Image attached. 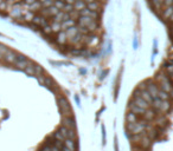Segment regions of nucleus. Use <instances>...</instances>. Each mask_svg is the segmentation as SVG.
Returning <instances> with one entry per match:
<instances>
[{
	"label": "nucleus",
	"mask_w": 173,
	"mask_h": 151,
	"mask_svg": "<svg viewBox=\"0 0 173 151\" xmlns=\"http://www.w3.org/2000/svg\"><path fill=\"white\" fill-rule=\"evenodd\" d=\"M146 116H147V118H148V119L153 118V112H152V111H148V112H146Z\"/></svg>",
	"instance_id": "nucleus-38"
},
{
	"label": "nucleus",
	"mask_w": 173,
	"mask_h": 151,
	"mask_svg": "<svg viewBox=\"0 0 173 151\" xmlns=\"http://www.w3.org/2000/svg\"><path fill=\"white\" fill-rule=\"evenodd\" d=\"M65 1H66V4H71V5H74L75 0H65Z\"/></svg>",
	"instance_id": "nucleus-40"
},
{
	"label": "nucleus",
	"mask_w": 173,
	"mask_h": 151,
	"mask_svg": "<svg viewBox=\"0 0 173 151\" xmlns=\"http://www.w3.org/2000/svg\"><path fill=\"white\" fill-rule=\"evenodd\" d=\"M134 94H137V96H140V97H141L142 99H145L148 104H152V103H153V97L151 96V93H149L147 90H145V89L136 91Z\"/></svg>",
	"instance_id": "nucleus-6"
},
{
	"label": "nucleus",
	"mask_w": 173,
	"mask_h": 151,
	"mask_svg": "<svg viewBox=\"0 0 173 151\" xmlns=\"http://www.w3.org/2000/svg\"><path fill=\"white\" fill-rule=\"evenodd\" d=\"M158 97H159L160 99H163V100H167V99H168V93L165 92L164 90H159V92H158Z\"/></svg>",
	"instance_id": "nucleus-22"
},
{
	"label": "nucleus",
	"mask_w": 173,
	"mask_h": 151,
	"mask_svg": "<svg viewBox=\"0 0 173 151\" xmlns=\"http://www.w3.org/2000/svg\"><path fill=\"white\" fill-rule=\"evenodd\" d=\"M172 14H173V8H172V6L166 7V10H165V12H164V18H171Z\"/></svg>",
	"instance_id": "nucleus-24"
},
{
	"label": "nucleus",
	"mask_w": 173,
	"mask_h": 151,
	"mask_svg": "<svg viewBox=\"0 0 173 151\" xmlns=\"http://www.w3.org/2000/svg\"><path fill=\"white\" fill-rule=\"evenodd\" d=\"M66 42H68V37H66L65 32L64 31H62V32L59 31L58 32V35H57V43L61 44V45H64Z\"/></svg>",
	"instance_id": "nucleus-15"
},
{
	"label": "nucleus",
	"mask_w": 173,
	"mask_h": 151,
	"mask_svg": "<svg viewBox=\"0 0 173 151\" xmlns=\"http://www.w3.org/2000/svg\"><path fill=\"white\" fill-rule=\"evenodd\" d=\"M34 1H36V0H25V4L26 5H32Z\"/></svg>",
	"instance_id": "nucleus-39"
},
{
	"label": "nucleus",
	"mask_w": 173,
	"mask_h": 151,
	"mask_svg": "<svg viewBox=\"0 0 173 151\" xmlns=\"http://www.w3.org/2000/svg\"><path fill=\"white\" fill-rule=\"evenodd\" d=\"M31 62L29 59H26L25 55H22V54H17V59L14 62V64L17 65V67L20 69V70H25V67L30 64Z\"/></svg>",
	"instance_id": "nucleus-4"
},
{
	"label": "nucleus",
	"mask_w": 173,
	"mask_h": 151,
	"mask_svg": "<svg viewBox=\"0 0 173 151\" xmlns=\"http://www.w3.org/2000/svg\"><path fill=\"white\" fill-rule=\"evenodd\" d=\"M78 14H80L81 17H90V18H93V19L98 18V12H97V11H91V10H89V8H86V7H84V8L81 10V11H78Z\"/></svg>",
	"instance_id": "nucleus-7"
},
{
	"label": "nucleus",
	"mask_w": 173,
	"mask_h": 151,
	"mask_svg": "<svg viewBox=\"0 0 173 151\" xmlns=\"http://www.w3.org/2000/svg\"><path fill=\"white\" fill-rule=\"evenodd\" d=\"M168 109H170V103L167 100H163L159 110H161V111H168Z\"/></svg>",
	"instance_id": "nucleus-25"
},
{
	"label": "nucleus",
	"mask_w": 173,
	"mask_h": 151,
	"mask_svg": "<svg viewBox=\"0 0 173 151\" xmlns=\"http://www.w3.org/2000/svg\"><path fill=\"white\" fill-rule=\"evenodd\" d=\"M165 0H153V4L157 6V7H161V5L164 4Z\"/></svg>",
	"instance_id": "nucleus-34"
},
{
	"label": "nucleus",
	"mask_w": 173,
	"mask_h": 151,
	"mask_svg": "<svg viewBox=\"0 0 173 151\" xmlns=\"http://www.w3.org/2000/svg\"><path fill=\"white\" fill-rule=\"evenodd\" d=\"M85 3H91V1H95V0H84Z\"/></svg>",
	"instance_id": "nucleus-42"
},
{
	"label": "nucleus",
	"mask_w": 173,
	"mask_h": 151,
	"mask_svg": "<svg viewBox=\"0 0 173 151\" xmlns=\"http://www.w3.org/2000/svg\"><path fill=\"white\" fill-rule=\"evenodd\" d=\"M59 131H61V134L63 135L64 138H68V129H66L65 126H62V127L59 129Z\"/></svg>",
	"instance_id": "nucleus-32"
},
{
	"label": "nucleus",
	"mask_w": 173,
	"mask_h": 151,
	"mask_svg": "<svg viewBox=\"0 0 173 151\" xmlns=\"http://www.w3.org/2000/svg\"><path fill=\"white\" fill-rule=\"evenodd\" d=\"M129 107H130V111L133 112V113H145L146 112V109H142V107H140V106H137V105H135L134 103H130V105H129Z\"/></svg>",
	"instance_id": "nucleus-17"
},
{
	"label": "nucleus",
	"mask_w": 173,
	"mask_h": 151,
	"mask_svg": "<svg viewBox=\"0 0 173 151\" xmlns=\"http://www.w3.org/2000/svg\"><path fill=\"white\" fill-rule=\"evenodd\" d=\"M171 6H172V8H173V4H172V5H171Z\"/></svg>",
	"instance_id": "nucleus-44"
},
{
	"label": "nucleus",
	"mask_w": 173,
	"mask_h": 151,
	"mask_svg": "<svg viewBox=\"0 0 173 151\" xmlns=\"http://www.w3.org/2000/svg\"><path fill=\"white\" fill-rule=\"evenodd\" d=\"M75 1H77V0H75Z\"/></svg>",
	"instance_id": "nucleus-46"
},
{
	"label": "nucleus",
	"mask_w": 173,
	"mask_h": 151,
	"mask_svg": "<svg viewBox=\"0 0 173 151\" xmlns=\"http://www.w3.org/2000/svg\"><path fill=\"white\" fill-rule=\"evenodd\" d=\"M86 8H89V10H91V11H97L98 12V10H100V4H98V1H91V3H86Z\"/></svg>",
	"instance_id": "nucleus-19"
},
{
	"label": "nucleus",
	"mask_w": 173,
	"mask_h": 151,
	"mask_svg": "<svg viewBox=\"0 0 173 151\" xmlns=\"http://www.w3.org/2000/svg\"><path fill=\"white\" fill-rule=\"evenodd\" d=\"M84 7H86V3L84 1V0H77V1L74 3V10L77 11V12L83 10Z\"/></svg>",
	"instance_id": "nucleus-18"
},
{
	"label": "nucleus",
	"mask_w": 173,
	"mask_h": 151,
	"mask_svg": "<svg viewBox=\"0 0 173 151\" xmlns=\"http://www.w3.org/2000/svg\"><path fill=\"white\" fill-rule=\"evenodd\" d=\"M64 32H65V34H66V37H68V39H70V38H73V37H75L76 34L80 33V32H78V27H76V26L69 27V28H66Z\"/></svg>",
	"instance_id": "nucleus-13"
},
{
	"label": "nucleus",
	"mask_w": 173,
	"mask_h": 151,
	"mask_svg": "<svg viewBox=\"0 0 173 151\" xmlns=\"http://www.w3.org/2000/svg\"><path fill=\"white\" fill-rule=\"evenodd\" d=\"M31 21H32L34 25L40 26V27H44V26L47 25V20H46L44 17H33Z\"/></svg>",
	"instance_id": "nucleus-10"
},
{
	"label": "nucleus",
	"mask_w": 173,
	"mask_h": 151,
	"mask_svg": "<svg viewBox=\"0 0 173 151\" xmlns=\"http://www.w3.org/2000/svg\"><path fill=\"white\" fill-rule=\"evenodd\" d=\"M40 151H51V145H45Z\"/></svg>",
	"instance_id": "nucleus-37"
},
{
	"label": "nucleus",
	"mask_w": 173,
	"mask_h": 151,
	"mask_svg": "<svg viewBox=\"0 0 173 151\" xmlns=\"http://www.w3.org/2000/svg\"><path fill=\"white\" fill-rule=\"evenodd\" d=\"M3 59H4L6 63H8V64H13V63L15 62V59H17V53L13 52L12 50H7V52L5 53V55H4Z\"/></svg>",
	"instance_id": "nucleus-8"
},
{
	"label": "nucleus",
	"mask_w": 173,
	"mask_h": 151,
	"mask_svg": "<svg viewBox=\"0 0 173 151\" xmlns=\"http://www.w3.org/2000/svg\"><path fill=\"white\" fill-rule=\"evenodd\" d=\"M29 76H36V71H34V64H32V63H30L26 67H25V70H24Z\"/></svg>",
	"instance_id": "nucleus-20"
},
{
	"label": "nucleus",
	"mask_w": 173,
	"mask_h": 151,
	"mask_svg": "<svg viewBox=\"0 0 173 151\" xmlns=\"http://www.w3.org/2000/svg\"><path fill=\"white\" fill-rule=\"evenodd\" d=\"M127 122L128 123H135L136 122V115L135 113H133V112L128 113L127 115Z\"/></svg>",
	"instance_id": "nucleus-23"
},
{
	"label": "nucleus",
	"mask_w": 173,
	"mask_h": 151,
	"mask_svg": "<svg viewBox=\"0 0 173 151\" xmlns=\"http://www.w3.org/2000/svg\"><path fill=\"white\" fill-rule=\"evenodd\" d=\"M147 91L151 93V96L153 98H157L158 97V92H159V89L157 87V85L153 84V83H149L148 86H147Z\"/></svg>",
	"instance_id": "nucleus-12"
},
{
	"label": "nucleus",
	"mask_w": 173,
	"mask_h": 151,
	"mask_svg": "<svg viewBox=\"0 0 173 151\" xmlns=\"http://www.w3.org/2000/svg\"><path fill=\"white\" fill-rule=\"evenodd\" d=\"M63 126H65L66 129H74V130H75L76 124H75V121L71 118V116H70V117H64V118H63Z\"/></svg>",
	"instance_id": "nucleus-11"
},
{
	"label": "nucleus",
	"mask_w": 173,
	"mask_h": 151,
	"mask_svg": "<svg viewBox=\"0 0 173 151\" xmlns=\"http://www.w3.org/2000/svg\"><path fill=\"white\" fill-rule=\"evenodd\" d=\"M58 106H59L61 113H62L64 117H70V116H71V107H70V104H69V102H68L64 97L58 98Z\"/></svg>",
	"instance_id": "nucleus-2"
},
{
	"label": "nucleus",
	"mask_w": 173,
	"mask_h": 151,
	"mask_svg": "<svg viewBox=\"0 0 173 151\" xmlns=\"http://www.w3.org/2000/svg\"><path fill=\"white\" fill-rule=\"evenodd\" d=\"M54 3H55V0H45V1L42 3V6L45 7V8H47V7H50V6H52Z\"/></svg>",
	"instance_id": "nucleus-30"
},
{
	"label": "nucleus",
	"mask_w": 173,
	"mask_h": 151,
	"mask_svg": "<svg viewBox=\"0 0 173 151\" xmlns=\"http://www.w3.org/2000/svg\"><path fill=\"white\" fill-rule=\"evenodd\" d=\"M71 26H75V20H74V19H71V18H69V19H66V20L62 21V30L63 31H65L66 28L71 27Z\"/></svg>",
	"instance_id": "nucleus-14"
},
{
	"label": "nucleus",
	"mask_w": 173,
	"mask_h": 151,
	"mask_svg": "<svg viewBox=\"0 0 173 151\" xmlns=\"http://www.w3.org/2000/svg\"><path fill=\"white\" fill-rule=\"evenodd\" d=\"M134 104L142 107V109H146V110L149 107V104L145 99H142L140 96H137V94H134Z\"/></svg>",
	"instance_id": "nucleus-9"
},
{
	"label": "nucleus",
	"mask_w": 173,
	"mask_h": 151,
	"mask_svg": "<svg viewBox=\"0 0 173 151\" xmlns=\"http://www.w3.org/2000/svg\"><path fill=\"white\" fill-rule=\"evenodd\" d=\"M51 30H52V32H59L62 30V24L59 21H54L51 25Z\"/></svg>",
	"instance_id": "nucleus-21"
},
{
	"label": "nucleus",
	"mask_w": 173,
	"mask_h": 151,
	"mask_svg": "<svg viewBox=\"0 0 173 151\" xmlns=\"http://www.w3.org/2000/svg\"><path fill=\"white\" fill-rule=\"evenodd\" d=\"M68 138H71V139L75 141L76 134H75V130L74 129H68Z\"/></svg>",
	"instance_id": "nucleus-28"
},
{
	"label": "nucleus",
	"mask_w": 173,
	"mask_h": 151,
	"mask_svg": "<svg viewBox=\"0 0 173 151\" xmlns=\"http://www.w3.org/2000/svg\"><path fill=\"white\" fill-rule=\"evenodd\" d=\"M7 47L5 46V45H3V44H0V59H3L4 58V55H5V53L7 52Z\"/></svg>",
	"instance_id": "nucleus-26"
},
{
	"label": "nucleus",
	"mask_w": 173,
	"mask_h": 151,
	"mask_svg": "<svg viewBox=\"0 0 173 151\" xmlns=\"http://www.w3.org/2000/svg\"><path fill=\"white\" fill-rule=\"evenodd\" d=\"M20 13H22V11L18 8H13V11H12V15H15V17H18V15H20Z\"/></svg>",
	"instance_id": "nucleus-35"
},
{
	"label": "nucleus",
	"mask_w": 173,
	"mask_h": 151,
	"mask_svg": "<svg viewBox=\"0 0 173 151\" xmlns=\"http://www.w3.org/2000/svg\"><path fill=\"white\" fill-rule=\"evenodd\" d=\"M33 17H34V15H33L31 12H27V13L25 14V20H32Z\"/></svg>",
	"instance_id": "nucleus-36"
},
{
	"label": "nucleus",
	"mask_w": 173,
	"mask_h": 151,
	"mask_svg": "<svg viewBox=\"0 0 173 151\" xmlns=\"http://www.w3.org/2000/svg\"><path fill=\"white\" fill-rule=\"evenodd\" d=\"M78 23H80V26L86 27V28L89 30V32L95 31V30H97V27H98V24H97V21H96V19H93V18H90V17H81L80 20H78Z\"/></svg>",
	"instance_id": "nucleus-1"
},
{
	"label": "nucleus",
	"mask_w": 173,
	"mask_h": 151,
	"mask_svg": "<svg viewBox=\"0 0 173 151\" xmlns=\"http://www.w3.org/2000/svg\"><path fill=\"white\" fill-rule=\"evenodd\" d=\"M63 10H64L66 13H71V12L75 11V10H74V6H73L71 4H65L64 7H63Z\"/></svg>",
	"instance_id": "nucleus-27"
},
{
	"label": "nucleus",
	"mask_w": 173,
	"mask_h": 151,
	"mask_svg": "<svg viewBox=\"0 0 173 151\" xmlns=\"http://www.w3.org/2000/svg\"><path fill=\"white\" fill-rule=\"evenodd\" d=\"M55 138H56V141H62V142H64V137H63V135L61 134V131L58 130L57 132H55Z\"/></svg>",
	"instance_id": "nucleus-31"
},
{
	"label": "nucleus",
	"mask_w": 173,
	"mask_h": 151,
	"mask_svg": "<svg viewBox=\"0 0 173 151\" xmlns=\"http://www.w3.org/2000/svg\"><path fill=\"white\" fill-rule=\"evenodd\" d=\"M172 33H173V30H172Z\"/></svg>",
	"instance_id": "nucleus-45"
},
{
	"label": "nucleus",
	"mask_w": 173,
	"mask_h": 151,
	"mask_svg": "<svg viewBox=\"0 0 173 151\" xmlns=\"http://www.w3.org/2000/svg\"><path fill=\"white\" fill-rule=\"evenodd\" d=\"M63 151H71L69 148H66V146H63Z\"/></svg>",
	"instance_id": "nucleus-41"
},
{
	"label": "nucleus",
	"mask_w": 173,
	"mask_h": 151,
	"mask_svg": "<svg viewBox=\"0 0 173 151\" xmlns=\"http://www.w3.org/2000/svg\"><path fill=\"white\" fill-rule=\"evenodd\" d=\"M38 1H40V3H43V1H45V0H38Z\"/></svg>",
	"instance_id": "nucleus-43"
},
{
	"label": "nucleus",
	"mask_w": 173,
	"mask_h": 151,
	"mask_svg": "<svg viewBox=\"0 0 173 151\" xmlns=\"http://www.w3.org/2000/svg\"><path fill=\"white\" fill-rule=\"evenodd\" d=\"M128 130L130 131V132H133V134H140V132L146 127L145 126V124H142V123H129L128 124Z\"/></svg>",
	"instance_id": "nucleus-5"
},
{
	"label": "nucleus",
	"mask_w": 173,
	"mask_h": 151,
	"mask_svg": "<svg viewBox=\"0 0 173 151\" xmlns=\"http://www.w3.org/2000/svg\"><path fill=\"white\" fill-rule=\"evenodd\" d=\"M64 5H65V4L62 1V0H55V3H54V6H56L58 10H63Z\"/></svg>",
	"instance_id": "nucleus-29"
},
{
	"label": "nucleus",
	"mask_w": 173,
	"mask_h": 151,
	"mask_svg": "<svg viewBox=\"0 0 173 151\" xmlns=\"http://www.w3.org/2000/svg\"><path fill=\"white\" fill-rule=\"evenodd\" d=\"M64 146L69 148L71 151H75L76 150V144H75V141L71 139V138H65L64 139Z\"/></svg>",
	"instance_id": "nucleus-16"
},
{
	"label": "nucleus",
	"mask_w": 173,
	"mask_h": 151,
	"mask_svg": "<svg viewBox=\"0 0 173 151\" xmlns=\"http://www.w3.org/2000/svg\"><path fill=\"white\" fill-rule=\"evenodd\" d=\"M158 78H159V80H160V84H161L163 90H164L165 92H167V93H172V92H173V87H172V85H171V83H170V80H168V78L166 77V76L159 74Z\"/></svg>",
	"instance_id": "nucleus-3"
},
{
	"label": "nucleus",
	"mask_w": 173,
	"mask_h": 151,
	"mask_svg": "<svg viewBox=\"0 0 173 151\" xmlns=\"http://www.w3.org/2000/svg\"><path fill=\"white\" fill-rule=\"evenodd\" d=\"M142 142H144V143H142V146H144V148H148V146L151 145L149 139H148L147 137H144V138H142Z\"/></svg>",
	"instance_id": "nucleus-33"
}]
</instances>
